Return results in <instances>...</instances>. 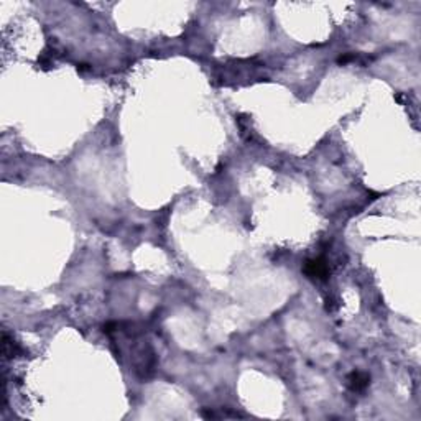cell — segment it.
Segmentation results:
<instances>
[{
	"mask_svg": "<svg viewBox=\"0 0 421 421\" xmlns=\"http://www.w3.org/2000/svg\"><path fill=\"white\" fill-rule=\"evenodd\" d=\"M303 272L308 278L311 280H318V282H324V280L329 278V265L324 258H311V260H306Z\"/></svg>",
	"mask_w": 421,
	"mask_h": 421,
	"instance_id": "6da1fadb",
	"label": "cell"
},
{
	"mask_svg": "<svg viewBox=\"0 0 421 421\" xmlns=\"http://www.w3.org/2000/svg\"><path fill=\"white\" fill-rule=\"evenodd\" d=\"M369 382H370V377L367 374H360V372H354L349 377V387L354 392H362L364 388H367Z\"/></svg>",
	"mask_w": 421,
	"mask_h": 421,
	"instance_id": "7a4b0ae2",
	"label": "cell"
},
{
	"mask_svg": "<svg viewBox=\"0 0 421 421\" xmlns=\"http://www.w3.org/2000/svg\"><path fill=\"white\" fill-rule=\"evenodd\" d=\"M20 354H23V349L18 344L9 338V334L4 333V355L5 357H17Z\"/></svg>",
	"mask_w": 421,
	"mask_h": 421,
	"instance_id": "3957f363",
	"label": "cell"
}]
</instances>
